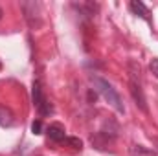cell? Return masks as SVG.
<instances>
[{
  "instance_id": "cell-1",
  "label": "cell",
  "mask_w": 158,
  "mask_h": 156,
  "mask_svg": "<svg viewBox=\"0 0 158 156\" xmlns=\"http://www.w3.org/2000/svg\"><path fill=\"white\" fill-rule=\"evenodd\" d=\"M92 83H94V88L105 97V101L116 110L119 114H123L125 112V107H123V101H121V97H119V94L112 88V84L109 83V81H105V79L98 77V76H92Z\"/></svg>"
},
{
  "instance_id": "cell-2",
  "label": "cell",
  "mask_w": 158,
  "mask_h": 156,
  "mask_svg": "<svg viewBox=\"0 0 158 156\" xmlns=\"http://www.w3.org/2000/svg\"><path fill=\"white\" fill-rule=\"evenodd\" d=\"M22 11H24V18L30 24V28H39L40 26V4L39 2H22L20 4Z\"/></svg>"
},
{
  "instance_id": "cell-3",
  "label": "cell",
  "mask_w": 158,
  "mask_h": 156,
  "mask_svg": "<svg viewBox=\"0 0 158 156\" xmlns=\"http://www.w3.org/2000/svg\"><path fill=\"white\" fill-rule=\"evenodd\" d=\"M129 90H131V96H132L136 107H138L143 114H147V112H149V107H147V97H145V94H143L142 84H140L138 81H129Z\"/></svg>"
},
{
  "instance_id": "cell-4",
  "label": "cell",
  "mask_w": 158,
  "mask_h": 156,
  "mask_svg": "<svg viewBox=\"0 0 158 156\" xmlns=\"http://www.w3.org/2000/svg\"><path fill=\"white\" fill-rule=\"evenodd\" d=\"M46 134H48V138H50L52 142H55V143H61V142L66 140V132H64V127H63L61 123H52V125L46 129Z\"/></svg>"
},
{
  "instance_id": "cell-5",
  "label": "cell",
  "mask_w": 158,
  "mask_h": 156,
  "mask_svg": "<svg viewBox=\"0 0 158 156\" xmlns=\"http://www.w3.org/2000/svg\"><path fill=\"white\" fill-rule=\"evenodd\" d=\"M101 132L110 140V142H114L116 138H118V132H119V127L118 123L114 121V119H109V121H105V127L101 129Z\"/></svg>"
},
{
  "instance_id": "cell-6",
  "label": "cell",
  "mask_w": 158,
  "mask_h": 156,
  "mask_svg": "<svg viewBox=\"0 0 158 156\" xmlns=\"http://www.w3.org/2000/svg\"><path fill=\"white\" fill-rule=\"evenodd\" d=\"M129 9L134 13V15H138V17H142V18H145V20H149V9L145 7V4L143 2H138V0H132L131 4H129Z\"/></svg>"
},
{
  "instance_id": "cell-7",
  "label": "cell",
  "mask_w": 158,
  "mask_h": 156,
  "mask_svg": "<svg viewBox=\"0 0 158 156\" xmlns=\"http://www.w3.org/2000/svg\"><path fill=\"white\" fill-rule=\"evenodd\" d=\"M15 123V116L11 112V109H7L6 105H0V125L2 127H11Z\"/></svg>"
},
{
  "instance_id": "cell-8",
  "label": "cell",
  "mask_w": 158,
  "mask_h": 156,
  "mask_svg": "<svg viewBox=\"0 0 158 156\" xmlns=\"http://www.w3.org/2000/svg\"><path fill=\"white\" fill-rule=\"evenodd\" d=\"M129 154L131 156H156V151L155 149H149V147H143V145H131L129 147Z\"/></svg>"
},
{
  "instance_id": "cell-9",
  "label": "cell",
  "mask_w": 158,
  "mask_h": 156,
  "mask_svg": "<svg viewBox=\"0 0 158 156\" xmlns=\"http://www.w3.org/2000/svg\"><path fill=\"white\" fill-rule=\"evenodd\" d=\"M90 142H92V145L96 147V149H99V151H103V149H107L109 147V143H110V140L99 130V132H96L92 138H90Z\"/></svg>"
},
{
  "instance_id": "cell-10",
  "label": "cell",
  "mask_w": 158,
  "mask_h": 156,
  "mask_svg": "<svg viewBox=\"0 0 158 156\" xmlns=\"http://www.w3.org/2000/svg\"><path fill=\"white\" fill-rule=\"evenodd\" d=\"M31 97H33V105L39 109L42 105V101L46 99L44 94H42V86H40V81H35L33 83V90H31Z\"/></svg>"
},
{
  "instance_id": "cell-11",
  "label": "cell",
  "mask_w": 158,
  "mask_h": 156,
  "mask_svg": "<svg viewBox=\"0 0 158 156\" xmlns=\"http://www.w3.org/2000/svg\"><path fill=\"white\" fill-rule=\"evenodd\" d=\"M74 7H77L81 9L85 15H88V17H94L96 15V11H98V4H92V2H85V4H74Z\"/></svg>"
},
{
  "instance_id": "cell-12",
  "label": "cell",
  "mask_w": 158,
  "mask_h": 156,
  "mask_svg": "<svg viewBox=\"0 0 158 156\" xmlns=\"http://www.w3.org/2000/svg\"><path fill=\"white\" fill-rule=\"evenodd\" d=\"M129 74H131V81H138L140 83V79H142V70H140V64H136L134 61H131L129 63Z\"/></svg>"
},
{
  "instance_id": "cell-13",
  "label": "cell",
  "mask_w": 158,
  "mask_h": 156,
  "mask_svg": "<svg viewBox=\"0 0 158 156\" xmlns=\"http://www.w3.org/2000/svg\"><path fill=\"white\" fill-rule=\"evenodd\" d=\"M64 143L66 145H70L72 149H76V151H81L83 149V142L79 140V138H66L64 140Z\"/></svg>"
},
{
  "instance_id": "cell-14",
  "label": "cell",
  "mask_w": 158,
  "mask_h": 156,
  "mask_svg": "<svg viewBox=\"0 0 158 156\" xmlns=\"http://www.w3.org/2000/svg\"><path fill=\"white\" fill-rule=\"evenodd\" d=\"M37 110H39V114H40V116H48V114H52V112H53L52 105H50V103H48L46 99L42 101V105H40L39 109H37Z\"/></svg>"
},
{
  "instance_id": "cell-15",
  "label": "cell",
  "mask_w": 158,
  "mask_h": 156,
  "mask_svg": "<svg viewBox=\"0 0 158 156\" xmlns=\"http://www.w3.org/2000/svg\"><path fill=\"white\" fill-rule=\"evenodd\" d=\"M42 130H44L42 121H40V119H35V121L31 123V132H33V134H42Z\"/></svg>"
},
{
  "instance_id": "cell-16",
  "label": "cell",
  "mask_w": 158,
  "mask_h": 156,
  "mask_svg": "<svg viewBox=\"0 0 158 156\" xmlns=\"http://www.w3.org/2000/svg\"><path fill=\"white\" fill-rule=\"evenodd\" d=\"M149 68H151V72H153V76L158 79V59H153L151 61V64H149Z\"/></svg>"
},
{
  "instance_id": "cell-17",
  "label": "cell",
  "mask_w": 158,
  "mask_h": 156,
  "mask_svg": "<svg viewBox=\"0 0 158 156\" xmlns=\"http://www.w3.org/2000/svg\"><path fill=\"white\" fill-rule=\"evenodd\" d=\"M96 99H98V94H96L94 90H90V92H88V101H90V103H96Z\"/></svg>"
},
{
  "instance_id": "cell-18",
  "label": "cell",
  "mask_w": 158,
  "mask_h": 156,
  "mask_svg": "<svg viewBox=\"0 0 158 156\" xmlns=\"http://www.w3.org/2000/svg\"><path fill=\"white\" fill-rule=\"evenodd\" d=\"M153 143L156 145V149H158V138H153Z\"/></svg>"
},
{
  "instance_id": "cell-19",
  "label": "cell",
  "mask_w": 158,
  "mask_h": 156,
  "mask_svg": "<svg viewBox=\"0 0 158 156\" xmlns=\"http://www.w3.org/2000/svg\"><path fill=\"white\" fill-rule=\"evenodd\" d=\"M2 15H4V11H2V7H0V18H2Z\"/></svg>"
},
{
  "instance_id": "cell-20",
  "label": "cell",
  "mask_w": 158,
  "mask_h": 156,
  "mask_svg": "<svg viewBox=\"0 0 158 156\" xmlns=\"http://www.w3.org/2000/svg\"><path fill=\"white\" fill-rule=\"evenodd\" d=\"M0 68H2V64H0Z\"/></svg>"
}]
</instances>
